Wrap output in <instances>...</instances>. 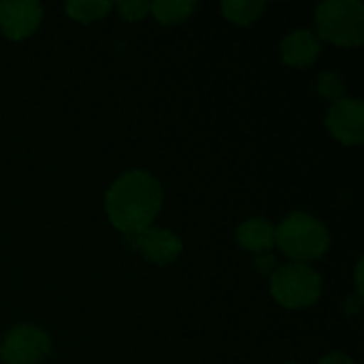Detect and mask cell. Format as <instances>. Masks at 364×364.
Segmentation results:
<instances>
[{"mask_svg":"<svg viewBox=\"0 0 364 364\" xmlns=\"http://www.w3.org/2000/svg\"><path fill=\"white\" fill-rule=\"evenodd\" d=\"M115 9L119 11V17L124 21H141L151 13V2L145 0H122L115 4Z\"/></svg>","mask_w":364,"mask_h":364,"instance_id":"15","label":"cell"},{"mask_svg":"<svg viewBox=\"0 0 364 364\" xmlns=\"http://www.w3.org/2000/svg\"><path fill=\"white\" fill-rule=\"evenodd\" d=\"M284 364H299V363H292V360H290V363H284Z\"/></svg>","mask_w":364,"mask_h":364,"instance_id":"20","label":"cell"},{"mask_svg":"<svg viewBox=\"0 0 364 364\" xmlns=\"http://www.w3.org/2000/svg\"><path fill=\"white\" fill-rule=\"evenodd\" d=\"M279 51H282V62L284 64L294 66V68H307L320 58L322 41L316 36L314 30L299 28V30L288 32L282 38Z\"/></svg>","mask_w":364,"mask_h":364,"instance_id":"9","label":"cell"},{"mask_svg":"<svg viewBox=\"0 0 364 364\" xmlns=\"http://www.w3.org/2000/svg\"><path fill=\"white\" fill-rule=\"evenodd\" d=\"M275 245L290 262L309 264L326 256L331 250V232L316 215L292 211L275 226Z\"/></svg>","mask_w":364,"mask_h":364,"instance_id":"2","label":"cell"},{"mask_svg":"<svg viewBox=\"0 0 364 364\" xmlns=\"http://www.w3.org/2000/svg\"><path fill=\"white\" fill-rule=\"evenodd\" d=\"M0 348H2V341H0Z\"/></svg>","mask_w":364,"mask_h":364,"instance_id":"21","label":"cell"},{"mask_svg":"<svg viewBox=\"0 0 364 364\" xmlns=\"http://www.w3.org/2000/svg\"><path fill=\"white\" fill-rule=\"evenodd\" d=\"M43 13V4L34 0H4L0 2V32L9 41H23L36 32Z\"/></svg>","mask_w":364,"mask_h":364,"instance_id":"8","label":"cell"},{"mask_svg":"<svg viewBox=\"0 0 364 364\" xmlns=\"http://www.w3.org/2000/svg\"><path fill=\"white\" fill-rule=\"evenodd\" d=\"M196 6L198 4L192 0H158L151 2V15L162 26H175L183 23L196 11Z\"/></svg>","mask_w":364,"mask_h":364,"instance_id":"12","label":"cell"},{"mask_svg":"<svg viewBox=\"0 0 364 364\" xmlns=\"http://www.w3.org/2000/svg\"><path fill=\"white\" fill-rule=\"evenodd\" d=\"M363 267H364V262H363V258L356 262V269H354V282H356V294L363 299L364 296V290H363Z\"/></svg>","mask_w":364,"mask_h":364,"instance_id":"19","label":"cell"},{"mask_svg":"<svg viewBox=\"0 0 364 364\" xmlns=\"http://www.w3.org/2000/svg\"><path fill=\"white\" fill-rule=\"evenodd\" d=\"M316 36L337 47H360L364 4L360 0H324L316 9Z\"/></svg>","mask_w":364,"mask_h":364,"instance_id":"3","label":"cell"},{"mask_svg":"<svg viewBox=\"0 0 364 364\" xmlns=\"http://www.w3.org/2000/svg\"><path fill=\"white\" fill-rule=\"evenodd\" d=\"M324 124L328 132L343 145H363L364 102L356 96H343L331 102Z\"/></svg>","mask_w":364,"mask_h":364,"instance_id":"6","label":"cell"},{"mask_svg":"<svg viewBox=\"0 0 364 364\" xmlns=\"http://www.w3.org/2000/svg\"><path fill=\"white\" fill-rule=\"evenodd\" d=\"M237 243L252 254H267L275 247V224L267 218H250L237 228Z\"/></svg>","mask_w":364,"mask_h":364,"instance_id":"10","label":"cell"},{"mask_svg":"<svg viewBox=\"0 0 364 364\" xmlns=\"http://www.w3.org/2000/svg\"><path fill=\"white\" fill-rule=\"evenodd\" d=\"M271 296L284 309L314 307L322 296V277L309 264H282L271 275Z\"/></svg>","mask_w":364,"mask_h":364,"instance_id":"4","label":"cell"},{"mask_svg":"<svg viewBox=\"0 0 364 364\" xmlns=\"http://www.w3.org/2000/svg\"><path fill=\"white\" fill-rule=\"evenodd\" d=\"M126 243L130 250L139 252L147 262L158 267H166L175 262L183 252V241L179 239V235L158 226H149L136 235L126 237Z\"/></svg>","mask_w":364,"mask_h":364,"instance_id":"7","label":"cell"},{"mask_svg":"<svg viewBox=\"0 0 364 364\" xmlns=\"http://www.w3.org/2000/svg\"><path fill=\"white\" fill-rule=\"evenodd\" d=\"M164 203L162 183L147 171L132 168L119 175L105 194V211L124 237L154 226Z\"/></svg>","mask_w":364,"mask_h":364,"instance_id":"1","label":"cell"},{"mask_svg":"<svg viewBox=\"0 0 364 364\" xmlns=\"http://www.w3.org/2000/svg\"><path fill=\"white\" fill-rule=\"evenodd\" d=\"M318 364H356L348 354H343V352H331V354H326V356H322Z\"/></svg>","mask_w":364,"mask_h":364,"instance_id":"18","label":"cell"},{"mask_svg":"<svg viewBox=\"0 0 364 364\" xmlns=\"http://www.w3.org/2000/svg\"><path fill=\"white\" fill-rule=\"evenodd\" d=\"M279 264H277V260H275V256L271 254V252H267V254H258L256 258H254V269H256V273H260V275H273V271L277 269Z\"/></svg>","mask_w":364,"mask_h":364,"instance_id":"16","label":"cell"},{"mask_svg":"<svg viewBox=\"0 0 364 364\" xmlns=\"http://www.w3.org/2000/svg\"><path fill=\"white\" fill-rule=\"evenodd\" d=\"M220 9L228 21H232L241 28H247L264 15L267 4L256 2V0H245V2L243 0H226V2H222Z\"/></svg>","mask_w":364,"mask_h":364,"instance_id":"11","label":"cell"},{"mask_svg":"<svg viewBox=\"0 0 364 364\" xmlns=\"http://www.w3.org/2000/svg\"><path fill=\"white\" fill-rule=\"evenodd\" d=\"M360 307H363V299L358 294H352L343 301V314L346 316H358Z\"/></svg>","mask_w":364,"mask_h":364,"instance_id":"17","label":"cell"},{"mask_svg":"<svg viewBox=\"0 0 364 364\" xmlns=\"http://www.w3.org/2000/svg\"><path fill=\"white\" fill-rule=\"evenodd\" d=\"M64 9L70 19L81 21V23H92V21H100L102 17H107L113 4L107 0H75V2H66Z\"/></svg>","mask_w":364,"mask_h":364,"instance_id":"13","label":"cell"},{"mask_svg":"<svg viewBox=\"0 0 364 364\" xmlns=\"http://www.w3.org/2000/svg\"><path fill=\"white\" fill-rule=\"evenodd\" d=\"M51 354V339L34 324H17L2 339L0 358L6 364H41Z\"/></svg>","mask_w":364,"mask_h":364,"instance_id":"5","label":"cell"},{"mask_svg":"<svg viewBox=\"0 0 364 364\" xmlns=\"http://www.w3.org/2000/svg\"><path fill=\"white\" fill-rule=\"evenodd\" d=\"M316 90H318V94H320L324 100L335 102V100H339V98L346 96V81H343V77H341L339 73H335V70H324V73H320L318 79H316Z\"/></svg>","mask_w":364,"mask_h":364,"instance_id":"14","label":"cell"}]
</instances>
